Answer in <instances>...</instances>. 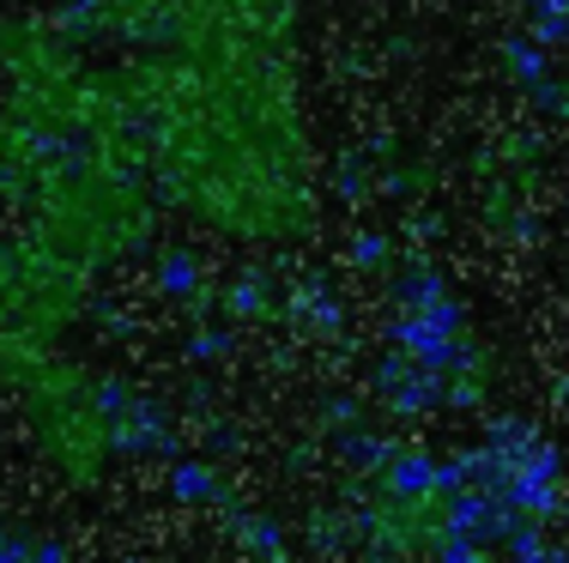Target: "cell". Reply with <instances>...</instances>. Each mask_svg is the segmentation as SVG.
I'll return each mask as SVG.
<instances>
[{
  "instance_id": "1",
  "label": "cell",
  "mask_w": 569,
  "mask_h": 563,
  "mask_svg": "<svg viewBox=\"0 0 569 563\" xmlns=\"http://www.w3.org/2000/svg\"><path fill=\"white\" fill-rule=\"evenodd\" d=\"M430 485H437V461H430L425 449H406L388 461V491H395V497H418V491H430Z\"/></svg>"
},
{
  "instance_id": "2",
  "label": "cell",
  "mask_w": 569,
  "mask_h": 563,
  "mask_svg": "<svg viewBox=\"0 0 569 563\" xmlns=\"http://www.w3.org/2000/svg\"><path fill=\"white\" fill-rule=\"evenodd\" d=\"M509 73L527 79V86H539V79H546V49H539L533 37H515L509 43Z\"/></svg>"
},
{
  "instance_id": "3",
  "label": "cell",
  "mask_w": 569,
  "mask_h": 563,
  "mask_svg": "<svg viewBox=\"0 0 569 563\" xmlns=\"http://www.w3.org/2000/svg\"><path fill=\"white\" fill-rule=\"evenodd\" d=\"M170 491L182 503H200V497H212V473L200 461H176V473H170Z\"/></svg>"
},
{
  "instance_id": "4",
  "label": "cell",
  "mask_w": 569,
  "mask_h": 563,
  "mask_svg": "<svg viewBox=\"0 0 569 563\" xmlns=\"http://www.w3.org/2000/svg\"><path fill=\"white\" fill-rule=\"evenodd\" d=\"M509 563H551V552L539 545V527H533V521H521V527L509 533Z\"/></svg>"
},
{
  "instance_id": "5",
  "label": "cell",
  "mask_w": 569,
  "mask_h": 563,
  "mask_svg": "<svg viewBox=\"0 0 569 563\" xmlns=\"http://www.w3.org/2000/svg\"><path fill=\"white\" fill-rule=\"evenodd\" d=\"M533 43H569V12H539L533 19Z\"/></svg>"
},
{
  "instance_id": "6",
  "label": "cell",
  "mask_w": 569,
  "mask_h": 563,
  "mask_svg": "<svg viewBox=\"0 0 569 563\" xmlns=\"http://www.w3.org/2000/svg\"><path fill=\"white\" fill-rule=\"evenodd\" d=\"M188 285H194V267H188L182 254H170L164 261V291H188Z\"/></svg>"
},
{
  "instance_id": "7",
  "label": "cell",
  "mask_w": 569,
  "mask_h": 563,
  "mask_svg": "<svg viewBox=\"0 0 569 563\" xmlns=\"http://www.w3.org/2000/svg\"><path fill=\"white\" fill-rule=\"evenodd\" d=\"M533 103H539L546 115H569V91H563V86H539Z\"/></svg>"
},
{
  "instance_id": "8",
  "label": "cell",
  "mask_w": 569,
  "mask_h": 563,
  "mask_svg": "<svg viewBox=\"0 0 569 563\" xmlns=\"http://www.w3.org/2000/svg\"><path fill=\"white\" fill-rule=\"evenodd\" d=\"M382 254H388V243H382V237H358V249H351V261H358V267H376Z\"/></svg>"
},
{
  "instance_id": "9",
  "label": "cell",
  "mask_w": 569,
  "mask_h": 563,
  "mask_svg": "<svg viewBox=\"0 0 569 563\" xmlns=\"http://www.w3.org/2000/svg\"><path fill=\"white\" fill-rule=\"evenodd\" d=\"M442 563H479V545H467V540H449V545H442Z\"/></svg>"
},
{
  "instance_id": "10",
  "label": "cell",
  "mask_w": 569,
  "mask_h": 563,
  "mask_svg": "<svg viewBox=\"0 0 569 563\" xmlns=\"http://www.w3.org/2000/svg\"><path fill=\"white\" fill-rule=\"evenodd\" d=\"M194 352H200V358H219V352H224V333H200Z\"/></svg>"
}]
</instances>
